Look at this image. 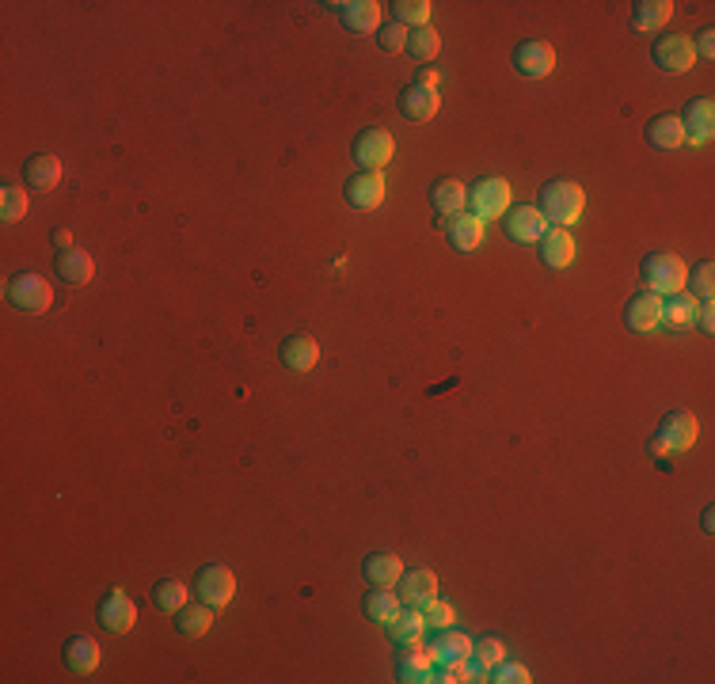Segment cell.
I'll list each match as a JSON object with an SVG mask.
<instances>
[{
    "label": "cell",
    "mask_w": 715,
    "mask_h": 684,
    "mask_svg": "<svg viewBox=\"0 0 715 684\" xmlns=\"http://www.w3.org/2000/svg\"><path fill=\"white\" fill-rule=\"evenodd\" d=\"M96 620H99L103 631H111V635H126L137 620V605L126 597V589H107V593L99 597Z\"/></svg>",
    "instance_id": "9"
},
{
    "label": "cell",
    "mask_w": 715,
    "mask_h": 684,
    "mask_svg": "<svg viewBox=\"0 0 715 684\" xmlns=\"http://www.w3.org/2000/svg\"><path fill=\"white\" fill-rule=\"evenodd\" d=\"M415 84H423V88H434V92H438V73H434V69H423V73H415Z\"/></svg>",
    "instance_id": "45"
},
{
    "label": "cell",
    "mask_w": 715,
    "mask_h": 684,
    "mask_svg": "<svg viewBox=\"0 0 715 684\" xmlns=\"http://www.w3.org/2000/svg\"><path fill=\"white\" fill-rule=\"evenodd\" d=\"M541 247V263L548 270H567V266L575 263V240H571V232L567 228H544V236L537 240Z\"/></svg>",
    "instance_id": "20"
},
{
    "label": "cell",
    "mask_w": 715,
    "mask_h": 684,
    "mask_svg": "<svg viewBox=\"0 0 715 684\" xmlns=\"http://www.w3.org/2000/svg\"><path fill=\"white\" fill-rule=\"evenodd\" d=\"M503 228L506 240H514V244H537L544 236V228H548V221L541 217L537 206H510L503 213Z\"/></svg>",
    "instance_id": "14"
},
{
    "label": "cell",
    "mask_w": 715,
    "mask_h": 684,
    "mask_svg": "<svg viewBox=\"0 0 715 684\" xmlns=\"http://www.w3.org/2000/svg\"><path fill=\"white\" fill-rule=\"evenodd\" d=\"M647 145L658 152H674L685 145V130H681V118L677 114H655L647 122Z\"/></svg>",
    "instance_id": "27"
},
{
    "label": "cell",
    "mask_w": 715,
    "mask_h": 684,
    "mask_svg": "<svg viewBox=\"0 0 715 684\" xmlns=\"http://www.w3.org/2000/svg\"><path fill=\"white\" fill-rule=\"evenodd\" d=\"M362 612H366V620L373 624H388L396 612H400V597L392 593V589H369L366 597H362Z\"/></svg>",
    "instance_id": "34"
},
{
    "label": "cell",
    "mask_w": 715,
    "mask_h": 684,
    "mask_svg": "<svg viewBox=\"0 0 715 684\" xmlns=\"http://www.w3.org/2000/svg\"><path fill=\"white\" fill-rule=\"evenodd\" d=\"M651 61H655L662 73L681 76L689 73L696 65V50H693V38L689 35H662L651 42Z\"/></svg>",
    "instance_id": "7"
},
{
    "label": "cell",
    "mask_w": 715,
    "mask_h": 684,
    "mask_svg": "<svg viewBox=\"0 0 715 684\" xmlns=\"http://www.w3.org/2000/svg\"><path fill=\"white\" fill-rule=\"evenodd\" d=\"M350 156H354V164L362 171H385L388 160L396 156V141H392V133L381 130V126H366V130H358V137L350 141Z\"/></svg>",
    "instance_id": "3"
},
{
    "label": "cell",
    "mask_w": 715,
    "mask_h": 684,
    "mask_svg": "<svg viewBox=\"0 0 715 684\" xmlns=\"http://www.w3.org/2000/svg\"><path fill=\"white\" fill-rule=\"evenodd\" d=\"M54 274H58V282L80 289V285L92 282L96 263H92V255H88V251H80V247H65V251H58V259H54Z\"/></svg>",
    "instance_id": "21"
},
{
    "label": "cell",
    "mask_w": 715,
    "mask_h": 684,
    "mask_svg": "<svg viewBox=\"0 0 715 684\" xmlns=\"http://www.w3.org/2000/svg\"><path fill=\"white\" fill-rule=\"evenodd\" d=\"M685 285H689V293H693V297H696L700 304L712 301V293H715V263H712V259L696 263V266H693V274L685 278Z\"/></svg>",
    "instance_id": "39"
},
{
    "label": "cell",
    "mask_w": 715,
    "mask_h": 684,
    "mask_svg": "<svg viewBox=\"0 0 715 684\" xmlns=\"http://www.w3.org/2000/svg\"><path fill=\"white\" fill-rule=\"evenodd\" d=\"M503 658H506L503 639L487 635V639H480V643H472V658H468V665H472V673H491Z\"/></svg>",
    "instance_id": "36"
},
{
    "label": "cell",
    "mask_w": 715,
    "mask_h": 684,
    "mask_svg": "<svg viewBox=\"0 0 715 684\" xmlns=\"http://www.w3.org/2000/svg\"><path fill=\"white\" fill-rule=\"evenodd\" d=\"M396 597H400V608H426L438 597V574L426 567L404 570L396 582Z\"/></svg>",
    "instance_id": "13"
},
{
    "label": "cell",
    "mask_w": 715,
    "mask_h": 684,
    "mask_svg": "<svg viewBox=\"0 0 715 684\" xmlns=\"http://www.w3.org/2000/svg\"><path fill=\"white\" fill-rule=\"evenodd\" d=\"M388 194V183L381 171H354L347 179V187H343V198H347L350 209H362V213H369V209H377L381 202H385Z\"/></svg>",
    "instance_id": "10"
},
{
    "label": "cell",
    "mask_w": 715,
    "mask_h": 684,
    "mask_svg": "<svg viewBox=\"0 0 715 684\" xmlns=\"http://www.w3.org/2000/svg\"><path fill=\"white\" fill-rule=\"evenodd\" d=\"M700 529H704V532H715V510H712V506L700 513Z\"/></svg>",
    "instance_id": "47"
},
{
    "label": "cell",
    "mask_w": 715,
    "mask_h": 684,
    "mask_svg": "<svg viewBox=\"0 0 715 684\" xmlns=\"http://www.w3.org/2000/svg\"><path fill=\"white\" fill-rule=\"evenodd\" d=\"M693 50H696V57H704V61H712V57H715V31H712V27H704V31L696 35Z\"/></svg>",
    "instance_id": "43"
},
{
    "label": "cell",
    "mask_w": 715,
    "mask_h": 684,
    "mask_svg": "<svg viewBox=\"0 0 715 684\" xmlns=\"http://www.w3.org/2000/svg\"><path fill=\"white\" fill-rule=\"evenodd\" d=\"M696 301L689 289H681V293H670V297H662V323L658 327H670V331H685V327H693L696 320Z\"/></svg>",
    "instance_id": "26"
},
{
    "label": "cell",
    "mask_w": 715,
    "mask_h": 684,
    "mask_svg": "<svg viewBox=\"0 0 715 684\" xmlns=\"http://www.w3.org/2000/svg\"><path fill=\"white\" fill-rule=\"evenodd\" d=\"M4 293H8V304L27 312V316H39V312H46V308L54 304V289H50V282H46L42 274H35V270H20V274L8 282Z\"/></svg>",
    "instance_id": "4"
},
{
    "label": "cell",
    "mask_w": 715,
    "mask_h": 684,
    "mask_svg": "<svg viewBox=\"0 0 715 684\" xmlns=\"http://www.w3.org/2000/svg\"><path fill=\"white\" fill-rule=\"evenodd\" d=\"M674 16V4L670 0H636L632 4V27L636 31H662Z\"/></svg>",
    "instance_id": "30"
},
{
    "label": "cell",
    "mask_w": 715,
    "mask_h": 684,
    "mask_svg": "<svg viewBox=\"0 0 715 684\" xmlns=\"http://www.w3.org/2000/svg\"><path fill=\"white\" fill-rule=\"evenodd\" d=\"M153 605L160 608V612L175 616L179 608L187 605V586H183L179 578H160V582L153 586Z\"/></svg>",
    "instance_id": "37"
},
{
    "label": "cell",
    "mask_w": 715,
    "mask_h": 684,
    "mask_svg": "<svg viewBox=\"0 0 715 684\" xmlns=\"http://www.w3.org/2000/svg\"><path fill=\"white\" fill-rule=\"evenodd\" d=\"M54 244H58L61 251H65V247H73V232H69V228H58V232H54Z\"/></svg>",
    "instance_id": "46"
},
{
    "label": "cell",
    "mask_w": 715,
    "mask_h": 684,
    "mask_svg": "<svg viewBox=\"0 0 715 684\" xmlns=\"http://www.w3.org/2000/svg\"><path fill=\"white\" fill-rule=\"evenodd\" d=\"M339 19L350 35H373V31H381V4L377 0H343Z\"/></svg>",
    "instance_id": "22"
},
{
    "label": "cell",
    "mask_w": 715,
    "mask_h": 684,
    "mask_svg": "<svg viewBox=\"0 0 715 684\" xmlns=\"http://www.w3.org/2000/svg\"><path fill=\"white\" fill-rule=\"evenodd\" d=\"M426 654H430V662L434 665H461L472 658V639L461 635V631L442 627V631H434V639H430V646H426Z\"/></svg>",
    "instance_id": "16"
},
{
    "label": "cell",
    "mask_w": 715,
    "mask_h": 684,
    "mask_svg": "<svg viewBox=\"0 0 715 684\" xmlns=\"http://www.w3.org/2000/svg\"><path fill=\"white\" fill-rule=\"evenodd\" d=\"M400 574H404V559H400L396 551H369L366 559H362V578H366V586L392 589L396 582H400Z\"/></svg>",
    "instance_id": "18"
},
{
    "label": "cell",
    "mask_w": 715,
    "mask_h": 684,
    "mask_svg": "<svg viewBox=\"0 0 715 684\" xmlns=\"http://www.w3.org/2000/svg\"><path fill=\"white\" fill-rule=\"evenodd\" d=\"M377 46H381L385 54H400V50L407 46V27H400V23L381 27V31H377Z\"/></svg>",
    "instance_id": "42"
},
{
    "label": "cell",
    "mask_w": 715,
    "mask_h": 684,
    "mask_svg": "<svg viewBox=\"0 0 715 684\" xmlns=\"http://www.w3.org/2000/svg\"><path fill=\"white\" fill-rule=\"evenodd\" d=\"M537 209L548 225L567 228L575 225L586 209V190L575 183V179H548L541 187V198H537Z\"/></svg>",
    "instance_id": "1"
},
{
    "label": "cell",
    "mask_w": 715,
    "mask_h": 684,
    "mask_svg": "<svg viewBox=\"0 0 715 684\" xmlns=\"http://www.w3.org/2000/svg\"><path fill=\"white\" fill-rule=\"evenodd\" d=\"M685 278H689V266H685L681 255H670V251H651L643 259V266H639V282L647 285L651 293H658V297L681 293Z\"/></svg>",
    "instance_id": "2"
},
{
    "label": "cell",
    "mask_w": 715,
    "mask_h": 684,
    "mask_svg": "<svg viewBox=\"0 0 715 684\" xmlns=\"http://www.w3.org/2000/svg\"><path fill=\"white\" fill-rule=\"evenodd\" d=\"M430 206H434V213H442V217H457V213H464V206H468V187L457 183V179H438V183L430 187Z\"/></svg>",
    "instance_id": "28"
},
{
    "label": "cell",
    "mask_w": 715,
    "mask_h": 684,
    "mask_svg": "<svg viewBox=\"0 0 715 684\" xmlns=\"http://www.w3.org/2000/svg\"><path fill=\"white\" fill-rule=\"evenodd\" d=\"M407 54L415 57V61H434L438 50H442V38L434 27H415V31H407Z\"/></svg>",
    "instance_id": "38"
},
{
    "label": "cell",
    "mask_w": 715,
    "mask_h": 684,
    "mask_svg": "<svg viewBox=\"0 0 715 684\" xmlns=\"http://www.w3.org/2000/svg\"><path fill=\"white\" fill-rule=\"evenodd\" d=\"M396 681L400 684L430 681V654H419V646H400V654H396Z\"/></svg>",
    "instance_id": "32"
},
{
    "label": "cell",
    "mask_w": 715,
    "mask_h": 684,
    "mask_svg": "<svg viewBox=\"0 0 715 684\" xmlns=\"http://www.w3.org/2000/svg\"><path fill=\"white\" fill-rule=\"evenodd\" d=\"M65 665L80 673V677H88V673H96L99 669V643L92 635H73L69 643H65Z\"/></svg>",
    "instance_id": "29"
},
{
    "label": "cell",
    "mask_w": 715,
    "mask_h": 684,
    "mask_svg": "<svg viewBox=\"0 0 715 684\" xmlns=\"http://www.w3.org/2000/svg\"><path fill=\"white\" fill-rule=\"evenodd\" d=\"M658 323H662V297L651 293V289H643L624 304V327L632 335H651Z\"/></svg>",
    "instance_id": "15"
},
{
    "label": "cell",
    "mask_w": 715,
    "mask_h": 684,
    "mask_svg": "<svg viewBox=\"0 0 715 684\" xmlns=\"http://www.w3.org/2000/svg\"><path fill=\"white\" fill-rule=\"evenodd\" d=\"M396 103H400V114H404L407 122H430V118L438 114V107H442V95L434 92V88H423V84L411 80Z\"/></svg>",
    "instance_id": "19"
},
{
    "label": "cell",
    "mask_w": 715,
    "mask_h": 684,
    "mask_svg": "<svg viewBox=\"0 0 715 684\" xmlns=\"http://www.w3.org/2000/svg\"><path fill=\"white\" fill-rule=\"evenodd\" d=\"M385 627H388V643L392 646H419L426 635V620L419 608H400Z\"/></svg>",
    "instance_id": "25"
},
{
    "label": "cell",
    "mask_w": 715,
    "mask_h": 684,
    "mask_svg": "<svg viewBox=\"0 0 715 684\" xmlns=\"http://www.w3.org/2000/svg\"><path fill=\"white\" fill-rule=\"evenodd\" d=\"M655 437L666 445V453L670 456H681L696 445V437H700V422H696L693 411H670V415H662Z\"/></svg>",
    "instance_id": "8"
},
{
    "label": "cell",
    "mask_w": 715,
    "mask_h": 684,
    "mask_svg": "<svg viewBox=\"0 0 715 684\" xmlns=\"http://www.w3.org/2000/svg\"><path fill=\"white\" fill-rule=\"evenodd\" d=\"M194 593H198V601H202V605H210L213 612H217V608H225L232 601V593H236V578H232L229 567H221V563H206V567H198V574H194Z\"/></svg>",
    "instance_id": "6"
},
{
    "label": "cell",
    "mask_w": 715,
    "mask_h": 684,
    "mask_svg": "<svg viewBox=\"0 0 715 684\" xmlns=\"http://www.w3.org/2000/svg\"><path fill=\"white\" fill-rule=\"evenodd\" d=\"M27 209H31L27 190L16 187V183H4V187H0V221H4V225H20L23 217H27Z\"/></svg>",
    "instance_id": "35"
},
{
    "label": "cell",
    "mask_w": 715,
    "mask_h": 684,
    "mask_svg": "<svg viewBox=\"0 0 715 684\" xmlns=\"http://www.w3.org/2000/svg\"><path fill=\"white\" fill-rule=\"evenodd\" d=\"M681 118V130H685V141L689 145H708L715 133V103L708 95H696L685 103V111L677 114Z\"/></svg>",
    "instance_id": "12"
},
{
    "label": "cell",
    "mask_w": 715,
    "mask_h": 684,
    "mask_svg": "<svg viewBox=\"0 0 715 684\" xmlns=\"http://www.w3.org/2000/svg\"><path fill=\"white\" fill-rule=\"evenodd\" d=\"M172 620H175V631H179L183 639H202L213 627V608L202 605V601H198V605H183Z\"/></svg>",
    "instance_id": "31"
},
{
    "label": "cell",
    "mask_w": 715,
    "mask_h": 684,
    "mask_svg": "<svg viewBox=\"0 0 715 684\" xmlns=\"http://www.w3.org/2000/svg\"><path fill=\"white\" fill-rule=\"evenodd\" d=\"M426 620V631H442V627H453V620H457V612H453V605H445V601H430L426 608H419Z\"/></svg>",
    "instance_id": "40"
},
{
    "label": "cell",
    "mask_w": 715,
    "mask_h": 684,
    "mask_svg": "<svg viewBox=\"0 0 715 684\" xmlns=\"http://www.w3.org/2000/svg\"><path fill=\"white\" fill-rule=\"evenodd\" d=\"M696 327H700V331H704V335H712L715 331V308H712V301H704L700 304V308H696Z\"/></svg>",
    "instance_id": "44"
},
{
    "label": "cell",
    "mask_w": 715,
    "mask_h": 684,
    "mask_svg": "<svg viewBox=\"0 0 715 684\" xmlns=\"http://www.w3.org/2000/svg\"><path fill=\"white\" fill-rule=\"evenodd\" d=\"M510 198H514L510 183L499 175H487L476 187H468V213H476L480 221H495L510 209Z\"/></svg>",
    "instance_id": "5"
},
{
    "label": "cell",
    "mask_w": 715,
    "mask_h": 684,
    "mask_svg": "<svg viewBox=\"0 0 715 684\" xmlns=\"http://www.w3.org/2000/svg\"><path fill=\"white\" fill-rule=\"evenodd\" d=\"M514 69L525 80H544V76L556 69V50L541 42V38H525L514 46Z\"/></svg>",
    "instance_id": "11"
},
{
    "label": "cell",
    "mask_w": 715,
    "mask_h": 684,
    "mask_svg": "<svg viewBox=\"0 0 715 684\" xmlns=\"http://www.w3.org/2000/svg\"><path fill=\"white\" fill-rule=\"evenodd\" d=\"M491 684H529L533 677H529V669L525 665H518V662H499L495 669H491V677H487Z\"/></svg>",
    "instance_id": "41"
},
{
    "label": "cell",
    "mask_w": 715,
    "mask_h": 684,
    "mask_svg": "<svg viewBox=\"0 0 715 684\" xmlns=\"http://www.w3.org/2000/svg\"><path fill=\"white\" fill-rule=\"evenodd\" d=\"M445 240H449V247H453V251L472 255L476 247L484 244V221H480L476 213H457V217H449Z\"/></svg>",
    "instance_id": "23"
},
{
    "label": "cell",
    "mask_w": 715,
    "mask_h": 684,
    "mask_svg": "<svg viewBox=\"0 0 715 684\" xmlns=\"http://www.w3.org/2000/svg\"><path fill=\"white\" fill-rule=\"evenodd\" d=\"M278 358H282V365H286L290 373H312L316 361H320V346H316L312 335H290V339L282 342Z\"/></svg>",
    "instance_id": "24"
},
{
    "label": "cell",
    "mask_w": 715,
    "mask_h": 684,
    "mask_svg": "<svg viewBox=\"0 0 715 684\" xmlns=\"http://www.w3.org/2000/svg\"><path fill=\"white\" fill-rule=\"evenodd\" d=\"M388 12H392V23H400V27H407V31H415V27H430L434 4H430V0H392Z\"/></svg>",
    "instance_id": "33"
},
{
    "label": "cell",
    "mask_w": 715,
    "mask_h": 684,
    "mask_svg": "<svg viewBox=\"0 0 715 684\" xmlns=\"http://www.w3.org/2000/svg\"><path fill=\"white\" fill-rule=\"evenodd\" d=\"M58 183H61V160L54 152H35V156L23 160V187L27 190L50 194Z\"/></svg>",
    "instance_id": "17"
}]
</instances>
